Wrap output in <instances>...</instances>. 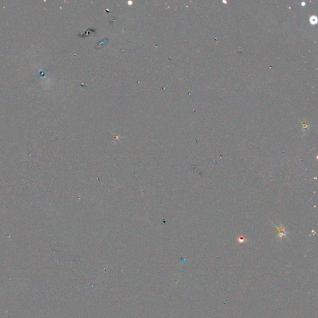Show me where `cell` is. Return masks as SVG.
Segmentation results:
<instances>
[{"label":"cell","mask_w":318,"mask_h":318,"mask_svg":"<svg viewBox=\"0 0 318 318\" xmlns=\"http://www.w3.org/2000/svg\"><path fill=\"white\" fill-rule=\"evenodd\" d=\"M237 242L239 243H244L247 241L246 240V238L243 235H240L239 236L237 237Z\"/></svg>","instance_id":"obj_2"},{"label":"cell","mask_w":318,"mask_h":318,"mask_svg":"<svg viewBox=\"0 0 318 318\" xmlns=\"http://www.w3.org/2000/svg\"><path fill=\"white\" fill-rule=\"evenodd\" d=\"M275 227H276V228L277 229V239H278L281 240V239H282V238L283 237H287V235L288 233L290 232L289 231H288L287 230H286V229L281 224L279 227H278L276 225H275Z\"/></svg>","instance_id":"obj_1"}]
</instances>
